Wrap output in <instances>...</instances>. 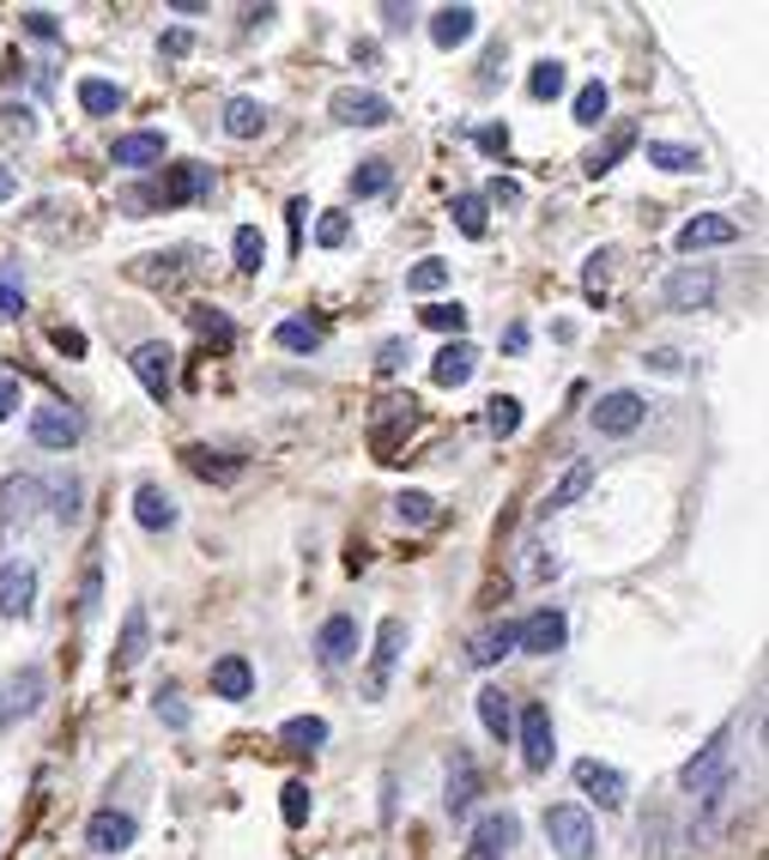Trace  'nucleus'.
Wrapping results in <instances>:
<instances>
[{"label":"nucleus","instance_id":"f257e3e1","mask_svg":"<svg viewBox=\"0 0 769 860\" xmlns=\"http://www.w3.org/2000/svg\"><path fill=\"white\" fill-rule=\"evenodd\" d=\"M678 788L697 794V800H721V794H734V734H727V727L697 757H690L685 769H678Z\"/></svg>","mask_w":769,"mask_h":860},{"label":"nucleus","instance_id":"f03ea898","mask_svg":"<svg viewBox=\"0 0 769 860\" xmlns=\"http://www.w3.org/2000/svg\"><path fill=\"white\" fill-rule=\"evenodd\" d=\"M545 842L558 860H594V818L582 806H545Z\"/></svg>","mask_w":769,"mask_h":860},{"label":"nucleus","instance_id":"7ed1b4c3","mask_svg":"<svg viewBox=\"0 0 769 860\" xmlns=\"http://www.w3.org/2000/svg\"><path fill=\"white\" fill-rule=\"evenodd\" d=\"M127 370L139 376V388L152 394L158 406H170V394H176V352L164 340H146V345H134V358H127Z\"/></svg>","mask_w":769,"mask_h":860},{"label":"nucleus","instance_id":"20e7f679","mask_svg":"<svg viewBox=\"0 0 769 860\" xmlns=\"http://www.w3.org/2000/svg\"><path fill=\"white\" fill-rule=\"evenodd\" d=\"M516 739H521V764L540 776L551 769V757H558V734H551V709L545 703H528V709L516 715Z\"/></svg>","mask_w":769,"mask_h":860},{"label":"nucleus","instance_id":"39448f33","mask_svg":"<svg viewBox=\"0 0 769 860\" xmlns=\"http://www.w3.org/2000/svg\"><path fill=\"white\" fill-rule=\"evenodd\" d=\"M643 418H648V401L636 388H612V394H600V406H594L600 436H631V431H643Z\"/></svg>","mask_w":769,"mask_h":860},{"label":"nucleus","instance_id":"423d86ee","mask_svg":"<svg viewBox=\"0 0 769 860\" xmlns=\"http://www.w3.org/2000/svg\"><path fill=\"white\" fill-rule=\"evenodd\" d=\"M516 837H521L516 812H485L479 825H472V842H467V854H460V860H509Z\"/></svg>","mask_w":769,"mask_h":860},{"label":"nucleus","instance_id":"0eeeda50","mask_svg":"<svg viewBox=\"0 0 769 860\" xmlns=\"http://www.w3.org/2000/svg\"><path fill=\"white\" fill-rule=\"evenodd\" d=\"M328 115L345 127H382L394 115V104L382 92H357V85H340V92L328 97Z\"/></svg>","mask_w":769,"mask_h":860},{"label":"nucleus","instance_id":"6e6552de","mask_svg":"<svg viewBox=\"0 0 769 860\" xmlns=\"http://www.w3.org/2000/svg\"><path fill=\"white\" fill-rule=\"evenodd\" d=\"M80 436H85V418L73 413V406L49 401V406H37V413H31V443L37 448H73Z\"/></svg>","mask_w":769,"mask_h":860},{"label":"nucleus","instance_id":"1a4fd4ad","mask_svg":"<svg viewBox=\"0 0 769 860\" xmlns=\"http://www.w3.org/2000/svg\"><path fill=\"white\" fill-rule=\"evenodd\" d=\"M678 255H697V249H727V242H739V225L727 213H697L678 225Z\"/></svg>","mask_w":769,"mask_h":860},{"label":"nucleus","instance_id":"9d476101","mask_svg":"<svg viewBox=\"0 0 769 860\" xmlns=\"http://www.w3.org/2000/svg\"><path fill=\"white\" fill-rule=\"evenodd\" d=\"M37 612V563H0V619H31Z\"/></svg>","mask_w":769,"mask_h":860},{"label":"nucleus","instance_id":"9b49d317","mask_svg":"<svg viewBox=\"0 0 769 860\" xmlns=\"http://www.w3.org/2000/svg\"><path fill=\"white\" fill-rule=\"evenodd\" d=\"M134 837H139V818L134 812H115V806L92 812V825H85L92 854H122V849H134Z\"/></svg>","mask_w":769,"mask_h":860},{"label":"nucleus","instance_id":"f8f14e48","mask_svg":"<svg viewBox=\"0 0 769 860\" xmlns=\"http://www.w3.org/2000/svg\"><path fill=\"white\" fill-rule=\"evenodd\" d=\"M661 298H666V310H703L715 298V273L709 267H678V273H666Z\"/></svg>","mask_w":769,"mask_h":860},{"label":"nucleus","instance_id":"ddd939ff","mask_svg":"<svg viewBox=\"0 0 769 860\" xmlns=\"http://www.w3.org/2000/svg\"><path fill=\"white\" fill-rule=\"evenodd\" d=\"M212 188V164H164V183H158V200L164 207H188Z\"/></svg>","mask_w":769,"mask_h":860},{"label":"nucleus","instance_id":"4468645a","mask_svg":"<svg viewBox=\"0 0 769 860\" xmlns=\"http://www.w3.org/2000/svg\"><path fill=\"white\" fill-rule=\"evenodd\" d=\"M575 781H582V794H588V800H600L606 812H612V806H624V794H631L624 769L600 764V757H582V764H575Z\"/></svg>","mask_w":769,"mask_h":860},{"label":"nucleus","instance_id":"2eb2a0df","mask_svg":"<svg viewBox=\"0 0 769 860\" xmlns=\"http://www.w3.org/2000/svg\"><path fill=\"white\" fill-rule=\"evenodd\" d=\"M563 643H570V619H563L558 607H540L521 619V649L528 654H558Z\"/></svg>","mask_w":769,"mask_h":860},{"label":"nucleus","instance_id":"dca6fc26","mask_svg":"<svg viewBox=\"0 0 769 860\" xmlns=\"http://www.w3.org/2000/svg\"><path fill=\"white\" fill-rule=\"evenodd\" d=\"M401 649H406V624L401 619H382L376 624V654H370V697H382V691H388V673H394V661H401Z\"/></svg>","mask_w":769,"mask_h":860},{"label":"nucleus","instance_id":"f3484780","mask_svg":"<svg viewBox=\"0 0 769 860\" xmlns=\"http://www.w3.org/2000/svg\"><path fill=\"white\" fill-rule=\"evenodd\" d=\"M357 643H364V636H357L352 612H333L322 631H315V654H322V666H345L357 654Z\"/></svg>","mask_w":769,"mask_h":860},{"label":"nucleus","instance_id":"a211bd4d","mask_svg":"<svg viewBox=\"0 0 769 860\" xmlns=\"http://www.w3.org/2000/svg\"><path fill=\"white\" fill-rule=\"evenodd\" d=\"M164 152H170V139H164L158 127H139V134H122V139H115L110 158L122 164V170H152V164H164Z\"/></svg>","mask_w":769,"mask_h":860},{"label":"nucleus","instance_id":"6ab92c4d","mask_svg":"<svg viewBox=\"0 0 769 860\" xmlns=\"http://www.w3.org/2000/svg\"><path fill=\"white\" fill-rule=\"evenodd\" d=\"M146 649H152V619H146V607H127L122 612V643H115V673H134V666L146 661Z\"/></svg>","mask_w":769,"mask_h":860},{"label":"nucleus","instance_id":"aec40b11","mask_svg":"<svg viewBox=\"0 0 769 860\" xmlns=\"http://www.w3.org/2000/svg\"><path fill=\"white\" fill-rule=\"evenodd\" d=\"M472 370H479V345L455 340V345H443V352H437L430 382H437V388H460V382H472Z\"/></svg>","mask_w":769,"mask_h":860},{"label":"nucleus","instance_id":"412c9836","mask_svg":"<svg viewBox=\"0 0 769 860\" xmlns=\"http://www.w3.org/2000/svg\"><path fill=\"white\" fill-rule=\"evenodd\" d=\"M472 31H479V12H472V7H437V12H430V43H437V49L472 43Z\"/></svg>","mask_w":769,"mask_h":860},{"label":"nucleus","instance_id":"4be33fe9","mask_svg":"<svg viewBox=\"0 0 769 860\" xmlns=\"http://www.w3.org/2000/svg\"><path fill=\"white\" fill-rule=\"evenodd\" d=\"M249 691H254V666L242 661V654H219V661H212V697L242 703Z\"/></svg>","mask_w":769,"mask_h":860},{"label":"nucleus","instance_id":"5701e85b","mask_svg":"<svg viewBox=\"0 0 769 860\" xmlns=\"http://www.w3.org/2000/svg\"><path fill=\"white\" fill-rule=\"evenodd\" d=\"M472 709H479V722H485V734H491V739H509V734H516V709H509V691H503V685H479Z\"/></svg>","mask_w":769,"mask_h":860},{"label":"nucleus","instance_id":"b1692460","mask_svg":"<svg viewBox=\"0 0 769 860\" xmlns=\"http://www.w3.org/2000/svg\"><path fill=\"white\" fill-rule=\"evenodd\" d=\"M516 649H521V619H503V624H491V631L467 649V661L472 666H497L503 654H516Z\"/></svg>","mask_w":769,"mask_h":860},{"label":"nucleus","instance_id":"393cba45","mask_svg":"<svg viewBox=\"0 0 769 860\" xmlns=\"http://www.w3.org/2000/svg\"><path fill=\"white\" fill-rule=\"evenodd\" d=\"M134 521L146 533H170L176 528V504L158 491V485H139V491H134Z\"/></svg>","mask_w":769,"mask_h":860},{"label":"nucleus","instance_id":"a878e982","mask_svg":"<svg viewBox=\"0 0 769 860\" xmlns=\"http://www.w3.org/2000/svg\"><path fill=\"white\" fill-rule=\"evenodd\" d=\"M588 485H594V460H575V467H570V473H563V479H558V485H551V497H545V504H540V509H545V516H558V509H570V504H575V497H582V491H588Z\"/></svg>","mask_w":769,"mask_h":860},{"label":"nucleus","instance_id":"bb28decb","mask_svg":"<svg viewBox=\"0 0 769 860\" xmlns=\"http://www.w3.org/2000/svg\"><path fill=\"white\" fill-rule=\"evenodd\" d=\"M443 800H448V812H455V818L467 812L472 800H479V769H472V757H467V752L455 757V776H448V794H443Z\"/></svg>","mask_w":769,"mask_h":860},{"label":"nucleus","instance_id":"cd10ccee","mask_svg":"<svg viewBox=\"0 0 769 860\" xmlns=\"http://www.w3.org/2000/svg\"><path fill=\"white\" fill-rule=\"evenodd\" d=\"M127 92L115 80H80V110L85 115H122Z\"/></svg>","mask_w":769,"mask_h":860},{"label":"nucleus","instance_id":"c85d7f7f","mask_svg":"<svg viewBox=\"0 0 769 860\" xmlns=\"http://www.w3.org/2000/svg\"><path fill=\"white\" fill-rule=\"evenodd\" d=\"M261 127H267V110L254 104V97H230L225 104V134L230 139H254Z\"/></svg>","mask_w":769,"mask_h":860},{"label":"nucleus","instance_id":"c756f323","mask_svg":"<svg viewBox=\"0 0 769 860\" xmlns=\"http://www.w3.org/2000/svg\"><path fill=\"white\" fill-rule=\"evenodd\" d=\"M648 164H661V170H673V176H690L703 164V152L678 146V139H648Z\"/></svg>","mask_w":769,"mask_h":860},{"label":"nucleus","instance_id":"7c9ffc66","mask_svg":"<svg viewBox=\"0 0 769 860\" xmlns=\"http://www.w3.org/2000/svg\"><path fill=\"white\" fill-rule=\"evenodd\" d=\"M631 146H636V127H612V139H606V146H594V152H588V164H582V170H588V176L619 170V158H624Z\"/></svg>","mask_w":769,"mask_h":860},{"label":"nucleus","instance_id":"2f4dec72","mask_svg":"<svg viewBox=\"0 0 769 860\" xmlns=\"http://www.w3.org/2000/svg\"><path fill=\"white\" fill-rule=\"evenodd\" d=\"M279 739H285L291 752H315V746H328V722L322 715H291V722L279 727Z\"/></svg>","mask_w":769,"mask_h":860},{"label":"nucleus","instance_id":"473e14b6","mask_svg":"<svg viewBox=\"0 0 769 860\" xmlns=\"http://www.w3.org/2000/svg\"><path fill=\"white\" fill-rule=\"evenodd\" d=\"M485 431L491 436H516L521 431V401L516 394H491V401H485Z\"/></svg>","mask_w":769,"mask_h":860},{"label":"nucleus","instance_id":"72a5a7b5","mask_svg":"<svg viewBox=\"0 0 769 860\" xmlns=\"http://www.w3.org/2000/svg\"><path fill=\"white\" fill-rule=\"evenodd\" d=\"M183 460L200 473V479H219V485H230V479L242 473V460H219L212 448H200V443H195V448H183Z\"/></svg>","mask_w":769,"mask_h":860},{"label":"nucleus","instance_id":"f704fd0d","mask_svg":"<svg viewBox=\"0 0 769 860\" xmlns=\"http://www.w3.org/2000/svg\"><path fill=\"white\" fill-rule=\"evenodd\" d=\"M273 340L285 345V352H322V328H315V322H303V315L279 322V328H273Z\"/></svg>","mask_w":769,"mask_h":860},{"label":"nucleus","instance_id":"c9c22d12","mask_svg":"<svg viewBox=\"0 0 769 860\" xmlns=\"http://www.w3.org/2000/svg\"><path fill=\"white\" fill-rule=\"evenodd\" d=\"M606 110H612V92L600 80H588L582 92H575V122H582V127H600V122H606Z\"/></svg>","mask_w":769,"mask_h":860},{"label":"nucleus","instance_id":"e433bc0d","mask_svg":"<svg viewBox=\"0 0 769 860\" xmlns=\"http://www.w3.org/2000/svg\"><path fill=\"white\" fill-rule=\"evenodd\" d=\"M448 213H455L460 237H472V242L491 230V218H485V195H455V207H448Z\"/></svg>","mask_w":769,"mask_h":860},{"label":"nucleus","instance_id":"4c0bfd02","mask_svg":"<svg viewBox=\"0 0 769 860\" xmlns=\"http://www.w3.org/2000/svg\"><path fill=\"white\" fill-rule=\"evenodd\" d=\"M230 255H237L242 273H261V261H267V237H261L254 225H242L237 237H230Z\"/></svg>","mask_w":769,"mask_h":860},{"label":"nucleus","instance_id":"58836bf2","mask_svg":"<svg viewBox=\"0 0 769 860\" xmlns=\"http://www.w3.org/2000/svg\"><path fill=\"white\" fill-rule=\"evenodd\" d=\"M388 183H394V170H388V164H382V158H364V164H357V170H352V195H357V200H370V195H388Z\"/></svg>","mask_w":769,"mask_h":860},{"label":"nucleus","instance_id":"ea45409f","mask_svg":"<svg viewBox=\"0 0 769 860\" xmlns=\"http://www.w3.org/2000/svg\"><path fill=\"white\" fill-rule=\"evenodd\" d=\"M37 703H43V666H24V673L12 678V703H7V709L12 715H31Z\"/></svg>","mask_w":769,"mask_h":860},{"label":"nucleus","instance_id":"a19ab883","mask_svg":"<svg viewBox=\"0 0 769 860\" xmlns=\"http://www.w3.org/2000/svg\"><path fill=\"white\" fill-rule=\"evenodd\" d=\"M563 80H570V73H563V61H540V68L528 73V97H533V104H551V97L563 92Z\"/></svg>","mask_w":769,"mask_h":860},{"label":"nucleus","instance_id":"79ce46f5","mask_svg":"<svg viewBox=\"0 0 769 860\" xmlns=\"http://www.w3.org/2000/svg\"><path fill=\"white\" fill-rule=\"evenodd\" d=\"M394 516H401L406 528H425V521H437V497L430 491H401L394 497Z\"/></svg>","mask_w":769,"mask_h":860},{"label":"nucleus","instance_id":"37998d69","mask_svg":"<svg viewBox=\"0 0 769 860\" xmlns=\"http://www.w3.org/2000/svg\"><path fill=\"white\" fill-rule=\"evenodd\" d=\"M279 812H285L291 830L310 825V781H285V788H279Z\"/></svg>","mask_w":769,"mask_h":860},{"label":"nucleus","instance_id":"c03bdc74","mask_svg":"<svg viewBox=\"0 0 769 860\" xmlns=\"http://www.w3.org/2000/svg\"><path fill=\"white\" fill-rule=\"evenodd\" d=\"M418 322H425L430 333H467V310H460V303H430V310H418Z\"/></svg>","mask_w":769,"mask_h":860},{"label":"nucleus","instance_id":"a18cd8bd","mask_svg":"<svg viewBox=\"0 0 769 860\" xmlns=\"http://www.w3.org/2000/svg\"><path fill=\"white\" fill-rule=\"evenodd\" d=\"M443 286H448V261H437V255H425V261L406 273V291H418V298H425V291H443Z\"/></svg>","mask_w":769,"mask_h":860},{"label":"nucleus","instance_id":"49530a36","mask_svg":"<svg viewBox=\"0 0 769 860\" xmlns=\"http://www.w3.org/2000/svg\"><path fill=\"white\" fill-rule=\"evenodd\" d=\"M195 328H200V340H212V345H237V328H230V315H219V310H195Z\"/></svg>","mask_w":769,"mask_h":860},{"label":"nucleus","instance_id":"de8ad7c7","mask_svg":"<svg viewBox=\"0 0 769 860\" xmlns=\"http://www.w3.org/2000/svg\"><path fill=\"white\" fill-rule=\"evenodd\" d=\"M345 237H352V218H345V213H322V225H315V242H322V249H340Z\"/></svg>","mask_w":769,"mask_h":860},{"label":"nucleus","instance_id":"09e8293b","mask_svg":"<svg viewBox=\"0 0 769 860\" xmlns=\"http://www.w3.org/2000/svg\"><path fill=\"white\" fill-rule=\"evenodd\" d=\"M152 709H158V722H164V727H176V734L188 727V703L176 697V691H158V703H152Z\"/></svg>","mask_w":769,"mask_h":860},{"label":"nucleus","instance_id":"8fccbe9b","mask_svg":"<svg viewBox=\"0 0 769 860\" xmlns=\"http://www.w3.org/2000/svg\"><path fill=\"white\" fill-rule=\"evenodd\" d=\"M19 24H24V31H31V37H43V43H55V37H61V19H55V12H49V7H31Z\"/></svg>","mask_w":769,"mask_h":860},{"label":"nucleus","instance_id":"3c124183","mask_svg":"<svg viewBox=\"0 0 769 860\" xmlns=\"http://www.w3.org/2000/svg\"><path fill=\"white\" fill-rule=\"evenodd\" d=\"M472 139H479V152H491V158H503V152H509V122H491V127H479V134H472Z\"/></svg>","mask_w":769,"mask_h":860},{"label":"nucleus","instance_id":"603ef678","mask_svg":"<svg viewBox=\"0 0 769 860\" xmlns=\"http://www.w3.org/2000/svg\"><path fill=\"white\" fill-rule=\"evenodd\" d=\"M606 273H612V249H594V255H588V291H594V298H600V286H606Z\"/></svg>","mask_w":769,"mask_h":860},{"label":"nucleus","instance_id":"864d4df0","mask_svg":"<svg viewBox=\"0 0 769 860\" xmlns=\"http://www.w3.org/2000/svg\"><path fill=\"white\" fill-rule=\"evenodd\" d=\"M643 364H648V370H661V376H685V358H678L673 345H661V352H648Z\"/></svg>","mask_w":769,"mask_h":860},{"label":"nucleus","instance_id":"5fc2aeb1","mask_svg":"<svg viewBox=\"0 0 769 860\" xmlns=\"http://www.w3.org/2000/svg\"><path fill=\"white\" fill-rule=\"evenodd\" d=\"M49 340H55V352H67V358H85V345H92L80 328H55V333H49Z\"/></svg>","mask_w":769,"mask_h":860},{"label":"nucleus","instance_id":"6e6d98bb","mask_svg":"<svg viewBox=\"0 0 769 860\" xmlns=\"http://www.w3.org/2000/svg\"><path fill=\"white\" fill-rule=\"evenodd\" d=\"M406 364V345L401 340H382V352H376V370H382V376H394V370H401Z\"/></svg>","mask_w":769,"mask_h":860},{"label":"nucleus","instance_id":"4d7b16f0","mask_svg":"<svg viewBox=\"0 0 769 860\" xmlns=\"http://www.w3.org/2000/svg\"><path fill=\"white\" fill-rule=\"evenodd\" d=\"M24 315V291L19 286H0V322H19Z\"/></svg>","mask_w":769,"mask_h":860},{"label":"nucleus","instance_id":"13d9d810","mask_svg":"<svg viewBox=\"0 0 769 860\" xmlns=\"http://www.w3.org/2000/svg\"><path fill=\"white\" fill-rule=\"evenodd\" d=\"M158 49H164L170 61H176V55H188V49H195V31H183V24H176V31H164V43H158Z\"/></svg>","mask_w":769,"mask_h":860},{"label":"nucleus","instance_id":"bf43d9fd","mask_svg":"<svg viewBox=\"0 0 769 860\" xmlns=\"http://www.w3.org/2000/svg\"><path fill=\"white\" fill-rule=\"evenodd\" d=\"M12 406H19V382H0V425L12 418Z\"/></svg>","mask_w":769,"mask_h":860},{"label":"nucleus","instance_id":"052dcab7","mask_svg":"<svg viewBox=\"0 0 769 860\" xmlns=\"http://www.w3.org/2000/svg\"><path fill=\"white\" fill-rule=\"evenodd\" d=\"M491 200H521V188L509 183V176H497V183H491Z\"/></svg>","mask_w":769,"mask_h":860},{"label":"nucleus","instance_id":"680f3d73","mask_svg":"<svg viewBox=\"0 0 769 860\" xmlns=\"http://www.w3.org/2000/svg\"><path fill=\"white\" fill-rule=\"evenodd\" d=\"M382 19H388V31H401V24H413V12H406V7H382Z\"/></svg>","mask_w":769,"mask_h":860},{"label":"nucleus","instance_id":"e2e57ef3","mask_svg":"<svg viewBox=\"0 0 769 860\" xmlns=\"http://www.w3.org/2000/svg\"><path fill=\"white\" fill-rule=\"evenodd\" d=\"M12 188H19V183H12V170L0 164V200H12Z\"/></svg>","mask_w":769,"mask_h":860},{"label":"nucleus","instance_id":"0e129e2a","mask_svg":"<svg viewBox=\"0 0 769 860\" xmlns=\"http://www.w3.org/2000/svg\"><path fill=\"white\" fill-rule=\"evenodd\" d=\"M7 722H12V709H7V703H0V727H7Z\"/></svg>","mask_w":769,"mask_h":860}]
</instances>
